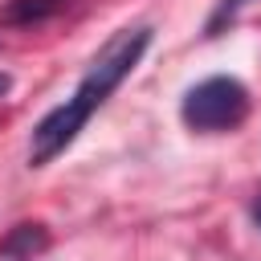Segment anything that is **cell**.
<instances>
[{
  "label": "cell",
  "mask_w": 261,
  "mask_h": 261,
  "mask_svg": "<svg viewBox=\"0 0 261 261\" xmlns=\"http://www.w3.org/2000/svg\"><path fill=\"white\" fill-rule=\"evenodd\" d=\"M65 0H8V8L0 12L4 24H37L45 16H53Z\"/></svg>",
  "instance_id": "obj_4"
},
{
  "label": "cell",
  "mask_w": 261,
  "mask_h": 261,
  "mask_svg": "<svg viewBox=\"0 0 261 261\" xmlns=\"http://www.w3.org/2000/svg\"><path fill=\"white\" fill-rule=\"evenodd\" d=\"M179 114H184V122H188L192 130H200V135L232 130V126H241V122L249 118V90H245L237 77H224V73L204 77V82H196V86L184 94Z\"/></svg>",
  "instance_id": "obj_2"
},
{
  "label": "cell",
  "mask_w": 261,
  "mask_h": 261,
  "mask_svg": "<svg viewBox=\"0 0 261 261\" xmlns=\"http://www.w3.org/2000/svg\"><path fill=\"white\" fill-rule=\"evenodd\" d=\"M147 49H151V29H147V24L118 29V33L94 53V61L86 65V73H82V82L73 86V94H69L65 102H57V106L33 126L29 163H33V167H45L49 159H57V155L82 135V126L90 122V114L126 82V73L143 61Z\"/></svg>",
  "instance_id": "obj_1"
},
{
  "label": "cell",
  "mask_w": 261,
  "mask_h": 261,
  "mask_svg": "<svg viewBox=\"0 0 261 261\" xmlns=\"http://www.w3.org/2000/svg\"><path fill=\"white\" fill-rule=\"evenodd\" d=\"M249 4H253V0H216V8H212V16H208L204 33H208V37H216V33H220L224 24H232V20H237Z\"/></svg>",
  "instance_id": "obj_5"
},
{
  "label": "cell",
  "mask_w": 261,
  "mask_h": 261,
  "mask_svg": "<svg viewBox=\"0 0 261 261\" xmlns=\"http://www.w3.org/2000/svg\"><path fill=\"white\" fill-rule=\"evenodd\" d=\"M253 220L261 224V192H257V200H253Z\"/></svg>",
  "instance_id": "obj_7"
},
{
  "label": "cell",
  "mask_w": 261,
  "mask_h": 261,
  "mask_svg": "<svg viewBox=\"0 0 261 261\" xmlns=\"http://www.w3.org/2000/svg\"><path fill=\"white\" fill-rule=\"evenodd\" d=\"M45 245H49L45 224H16V228L0 241V257H4V261H33Z\"/></svg>",
  "instance_id": "obj_3"
},
{
  "label": "cell",
  "mask_w": 261,
  "mask_h": 261,
  "mask_svg": "<svg viewBox=\"0 0 261 261\" xmlns=\"http://www.w3.org/2000/svg\"><path fill=\"white\" fill-rule=\"evenodd\" d=\"M8 90H12V77H8V73H0V98H4Z\"/></svg>",
  "instance_id": "obj_6"
}]
</instances>
